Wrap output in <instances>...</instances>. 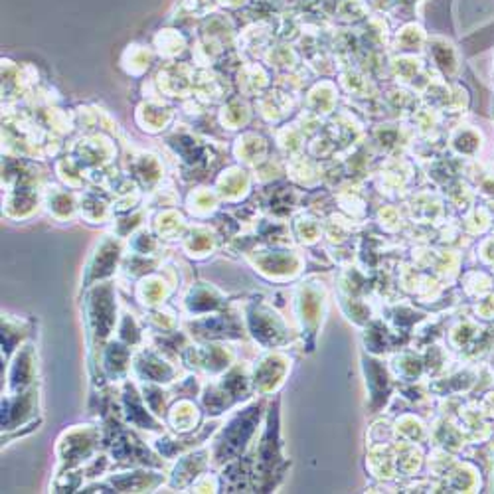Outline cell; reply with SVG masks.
<instances>
[{"label":"cell","instance_id":"obj_11","mask_svg":"<svg viewBox=\"0 0 494 494\" xmlns=\"http://www.w3.org/2000/svg\"><path fill=\"white\" fill-rule=\"evenodd\" d=\"M372 5L382 10V13H387V10H392L397 5V0H372Z\"/></svg>","mask_w":494,"mask_h":494},{"label":"cell","instance_id":"obj_3","mask_svg":"<svg viewBox=\"0 0 494 494\" xmlns=\"http://www.w3.org/2000/svg\"><path fill=\"white\" fill-rule=\"evenodd\" d=\"M121 62H123V67L127 69V74L143 76L152 64V50L145 44H131V46H127Z\"/></svg>","mask_w":494,"mask_h":494},{"label":"cell","instance_id":"obj_9","mask_svg":"<svg viewBox=\"0 0 494 494\" xmlns=\"http://www.w3.org/2000/svg\"><path fill=\"white\" fill-rule=\"evenodd\" d=\"M426 38L421 26L411 22V25H406L402 30L397 32V44H402V50H414L416 46H419Z\"/></svg>","mask_w":494,"mask_h":494},{"label":"cell","instance_id":"obj_7","mask_svg":"<svg viewBox=\"0 0 494 494\" xmlns=\"http://www.w3.org/2000/svg\"><path fill=\"white\" fill-rule=\"evenodd\" d=\"M214 10H218L216 0H182V5L179 6V13L184 18L192 20H202L204 16L214 13Z\"/></svg>","mask_w":494,"mask_h":494},{"label":"cell","instance_id":"obj_2","mask_svg":"<svg viewBox=\"0 0 494 494\" xmlns=\"http://www.w3.org/2000/svg\"><path fill=\"white\" fill-rule=\"evenodd\" d=\"M152 46H155V50L162 56L169 57V60H174V57H179L188 46V38L186 34L180 28H162L155 34V38H152Z\"/></svg>","mask_w":494,"mask_h":494},{"label":"cell","instance_id":"obj_1","mask_svg":"<svg viewBox=\"0 0 494 494\" xmlns=\"http://www.w3.org/2000/svg\"><path fill=\"white\" fill-rule=\"evenodd\" d=\"M198 36L216 40V42L226 46L230 42H235V38H238V26H235V20L232 18L228 10L218 8L211 15L200 20Z\"/></svg>","mask_w":494,"mask_h":494},{"label":"cell","instance_id":"obj_5","mask_svg":"<svg viewBox=\"0 0 494 494\" xmlns=\"http://www.w3.org/2000/svg\"><path fill=\"white\" fill-rule=\"evenodd\" d=\"M334 16L343 18L345 22H358L370 16V6L364 0H340Z\"/></svg>","mask_w":494,"mask_h":494},{"label":"cell","instance_id":"obj_8","mask_svg":"<svg viewBox=\"0 0 494 494\" xmlns=\"http://www.w3.org/2000/svg\"><path fill=\"white\" fill-rule=\"evenodd\" d=\"M247 105L242 101H232L228 108L221 109V123L228 129H240V125L247 123Z\"/></svg>","mask_w":494,"mask_h":494},{"label":"cell","instance_id":"obj_6","mask_svg":"<svg viewBox=\"0 0 494 494\" xmlns=\"http://www.w3.org/2000/svg\"><path fill=\"white\" fill-rule=\"evenodd\" d=\"M218 186L221 188L220 192L223 196L240 194V190H245V188H247V172L242 170L240 167L228 169L226 172H223L221 179L218 180Z\"/></svg>","mask_w":494,"mask_h":494},{"label":"cell","instance_id":"obj_4","mask_svg":"<svg viewBox=\"0 0 494 494\" xmlns=\"http://www.w3.org/2000/svg\"><path fill=\"white\" fill-rule=\"evenodd\" d=\"M139 117H145V119L140 121V125H145L143 129H147L150 133H159L170 123L172 111L159 103H145L139 108Z\"/></svg>","mask_w":494,"mask_h":494},{"label":"cell","instance_id":"obj_10","mask_svg":"<svg viewBox=\"0 0 494 494\" xmlns=\"http://www.w3.org/2000/svg\"><path fill=\"white\" fill-rule=\"evenodd\" d=\"M252 0H216L218 8L228 10V13H233V10H243Z\"/></svg>","mask_w":494,"mask_h":494}]
</instances>
